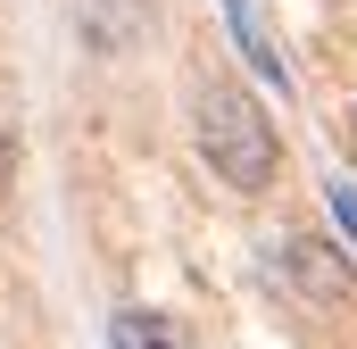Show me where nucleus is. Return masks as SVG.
I'll return each instance as SVG.
<instances>
[{"mask_svg":"<svg viewBox=\"0 0 357 349\" xmlns=\"http://www.w3.org/2000/svg\"><path fill=\"white\" fill-rule=\"evenodd\" d=\"M191 133H199V158L216 167L225 191H241V200L274 191V174H282V133H274V117L241 84H199Z\"/></svg>","mask_w":357,"mask_h":349,"instance_id":"nucleus-1","label":"nucleus"},{"mask_svg":"<svg viewBox=\"0 0 357 349\" xmlns=\"http://www.w3.org/2000/svg\"><path fill=\"white\" fill-rule=\"evenodd\" d=\"M274 274L307 299V308H349L357 299V258L324 233H282L274 242Z\"/></svg>","mask_w":357,"mask_h":349,"instance_id":"nucleus-2","label":"nucleus"},{"mask_svg":"<svg viewBox=\"0 0 357 349\" xmlns=\"http://www.w3.org/2000/svg\"><path fill=\"white\" fill-rule=\"evenodd\" d=\"M75 42L91 59H133L150 42V0H75Z\"/></svg>","mask_w":357,"mask_h":349,"instance_id":"nucleus-3","label":"nucleus"},{"mask_svg":"<svg viewBox=\"0 0 357 349\" xmlns=\"http://www.w3.org/2000/svg\"><path fill=\"white\" fill-rule=\"evenodd\" d=\"M225 8V34H233V50H241V67L258 75L266 91H291V67H282V50H274V34L258 25V8L250 0H216Z\"/></svg>","mask_w":357,"mask_h":349,"instance_id":"nucleus-4","label":"nucleus"},{"mask_svg":"<svg viewBox=\"0 0 357 349\" xmlns=\"http://www.w3.org/2000/svg\"><path fill=\"white\" fill-rule=\"evenodd\" d=\"M108 349H183L175 316H158V308H116L108 316Z\"/></svg>","mask_w":357,"mask_h":349,"instance_id":"nucleus-5","label":"nucleus"},{"mask_svg":"<svg viewBox=\"0 0 357 349\" xmlns=\"http://www.w3.org/2000/svg\"><path fill=\"white\" fill-rule=\"evenodd\" d=\"M324 216H333L341 250L357 258V174H324Z\"/></svg>","mask_w":357,"mask_h":349,"instance_id":"nucleus-6","label":"nucleus"},{"mask_svg":"<svg viewBox=\"0 0 357 349\" xmlns=\"http://www.w3.org/2000/svg\"><path fill=\"white\" fill-rule=\"evenodd\" d=\"M8 183H17V142L0 133V200H8Z\"/></svg>","mask_w":357,"mask_h":349,"instance_id":"nucleus-7","label":"nucleus"},{"mask_svg":"<svg viewBox=\"0 0 357 349\" xmlns=\"http://www.w3.org/2000/svg\"><path fill=\"white\" fill-rule=\"evenodd\" d=\"M349 158H357V100H349Z\"/></svg>","mask_w":357,"mask_h":349,"instance_id":"nucleus-8","label":"nucleus"}]
</instances>
